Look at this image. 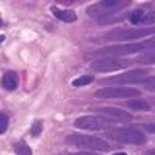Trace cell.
Listing matches in <instances>:
<instances>
[{
  "instance_id": "7",
  "label": "cell",
  "mask_w": 155,
  "mask_h": 155,
  "mask_svg": "<svg viewBox=\"0 0 155 155\" xmlns=\"http://www.w3.org/2000/svg\"><path fill=\"white\" fill-rule=\"evenodd\" d=\"M127 2H118V0H104V2H99L93 6L88 8V14L95 16V17H106L110 14H115L116 11H120L123 6H126Z\"/></svg>"
},
{
  "instance_id": "24",
  "label": "cell",
  "mask_w": 155,
  "mask_h": 155,
  "mask_svg": "<svg viewBox=\"0 0 155 155\" xmlns=\"http://www.w3.org/2000/svg\"><path fill=\"white\" fill-rule=\"evenodd\" d=\"M3 42V36H0V44H2Z\"/></svg>"
},
{
  "instance_id": "5",
  "label": "cell",
  "mask_w": 155,
  "mask_h": 155,
  "mask_svg": "<svg viewBox=\"0 0 155 155\" xmlns=\"http://www.w3.org/2000/svg\"><path fill=\"white\" fill-rule=\"evenodd\" d=\"M132 65L130 59H121V58H102V59H96L90 64V68L93 71H99V73H109V71H115V70H123Z\"/></svg>"
},
{
  "instance_id": "13",
  "label": "cell",
  "mask_w": 155,
  "mask_h": 155,
  "mask_svg": "<svg viewBox=\"0 0 155 155\" xmlns=\"http://www.w3.org/2000/svg\"><path fill=\"white\" fill-rule=\"evenodd\" d=\"M126 106L129 109H132V110H137V112H147V110H150V104H149V102L144 101V99H138V98L129 99L126 102Z\"/></svg>"
},
{
  "instance_id": "4",
  "label": "cell",
  "mask_w": 155,
  "mask_h": 155,
  "mask_svg": "<svg viewBox=\"0 0 155 155\" xmlns=\"http://www.w3.org/2000/svg\"><path fill=\"white\" fill-rule=\"evenodd\" d=\"M116 121L107 116H99V115H87L81 116L74 121L76 129H84V130H102V129H109Z\"/></svg>"
},
{
  "instance_id": "6",
  "label": "cell",
  "mask_w": 155,
  "mask_h": 155,
  "mask_svg": "<svg viewBox=\"0 0 155 155\" xmlns=\"http://www.w3.org/2000/svg\"><path fill=\"white\" fill-rule=\"evenodd\" d=\"M98 98H104V99H126V98H137L140 96V90L134 87H104L99 88L95 93Z\"/></svg>"
},
{
  "instance_id": "16",
  "label": "cell",
  "mask_w": 155,
  "mask_h": 155,
  "mask_svg": "<svg viewBox=\"0 0 155 155\" xmlns=\"http://www.w3.org/2000/svg\"><path fill=\"white\" fill-rule=\"evenodd\" d=\"M93 82V76H81V78H76V79L71 82L73 87H82V85H87V84H92Z\"/></svg>"
},
{
  "instance_id": "15",
  "label": "cell",
  "mask_w": 155,
  "mask_h": 155,
  "mask_svg": "<svg viewBox=\"0 0 155 155\" xmlns=\"http://www.w3.org/2000/svg\"><path fill=\"white\" fill-rule=\"evenodd\" d=\"M14 152L17 155H31V147L25 143V141H19V143L14 146Z\"/></svg>"
},
{
  "instance_id": "14",
  "label": "cell",
  "mask_w": 155,
  "mask_h": 155,
  "mask_svg": "<svg viewBox=\"0 0 155 155\" xmlns=\"http://www.w3.org/2000/svg\"><path fill=\"white\" fill-rule=\"evenodd\" d=\"M143 17H144V11L143 9H135L129 14V20H130L132 25H140L143 22Z\"/></svg>"
},
{
  "instance_id": "12",
  "label": "cell",
  "mask_w": 155,
  "mask_h": 155,
  "mask_svg": "<svg viewBox=\"0 0 155 155\" xmlns=\"http://www.w3.org/2000/svg\"><path fill=\"white\" fill-rule=\"evenodd\" d=\"M51 12H53L54 17L61 19L62 22H68V23L76 22V14H74L71 9H61V8L53 6V8H51Z\"/></svg>"
},
{
  "instance_id": "21",
  "label": "cell",
  "mask_w": 155,
  "mask_h": 155,
  "mask_svg": "<svg viewBox=\"0 0 155 155\" xmlns=\"http://www.w3.org/2000/svg\"><path fill=\"white\" fill-rule=\"evenodd\" d=\"M153 22H155V12H150V14H147V16H144V17H143V22H141V23L152 25Z\"/></svg>"
},
{
  "instance_id": "17",
  "label": "cell",
  "mask_w": 155,
  "mask_h": 155,
  "mask_svg": "<svg viewBox=\"0 0 155 155\" xmlns=\"http://www.w3.org/2000/svg\"><path fill=\"white\" fill-rule=\"evenodd\" d=\"M137 61H138L140 64H153V62H155V54H153V51H150V53L143 54L141 58H138Z\"/></svg>"
},
{
  "instance_id": "3",
  "label": "cell",
  "mask_w": 155,
  "mask_h": 155,
  "mask_svg": "<svg viewBox=\"0 0 155 155\" xmlns=\"http://www.w3.org/2000/svg\"><path fill=\"white\" fill-rule=\"evenodd\" d=\"M107 137L115 141H121V143H127V144H144L146 143V135L134 127L112 129V130H107Z\"/></svg>"
},
{
  "instance_id": "8",
  "label": "cell",
  "mask_w": 155,
  "mask_h": 155,
  "mask_svg": "<svg viewBox=\"0 0 155 155\" xmlns=\"http://www.w3.org/2000/svg\"><path fill=\"white\" fill-rule=\"evenodd\" d=\"M147 76H149V71H147V70L137 68V70H130V71L121 73V74H118V76L106 78V79L101 81V84H130V82L143 81L144 78H147Z\"/></svg>"
},
{
  "instance_id": "19",
  "label": "cell",
  "mask_w": 155,
  "mask_h": 155,
  "mask_svg": "<svg viewBox=\"0 0 155 155\" xmlns=\"http://www.w3.org/2000/svg\"><path fill=\"white\" fill-rule=\"evenodd\" d=\"M141 82H143V85H144L147 90H150V92H153V90H155V78H153V76L144 78V79L141 81Z\"/></svg>"
},
{
  "instance_id": "11",
  "label": "cell",
  "mask_w": 155,
  "mask_h": 155,
  "mask_svg": "<svg viewBox=\"0 0 155 155\" xmlns=\"http://www.w3.org/2000/svg\"><path fill=\"white\" fill-rule=\"evenodd\" d=\"M19 85V76L16 71H6L2 76V87L6 90H16Z\"/></svg>"
},
{
  "instance_id": "23",
  "label": "cell",
  "mask_w": 155,
  "mask_h": 155,
  "mask_svg": "<svg viewBox=\"0 0 155 155\" xmlns=\"http://www.w3.org/2000/svg\"><path fill=\"white\" fill-rule=\"evenodd\" d=\"M113 155H126L124 152H120V153H113Z\"/></svg>"
},
{
  "instance_id": "25",
  "label": "cell",
  "mask_w": 155,
  "mask_h": 155,
  "mask_svg": "<svg viewBox=\"0 0 155 155\" xmlns=\"http://www.w3.org/2000/svg\"><path fill=\"white\" fill-rule=\"evenodd\" d=\"M0 27H2V20H0Z\"/></svg>"
},
{
  "instance_id": "10",
  "label": "cell",
  "mask_w": 155,
  "mask_h": 155,
  "mask_svg": "<svg viewBox=\"0 0 155 155\" xmlns=\"http://www.w3.org/2000/svg\"><path fill=\"white\" fill-rule=\"evenodd\" d=\"M96 112L106 115L107 118H112L115 121H130L132 120L130 112L123 110V109H116V107H99V109H96Z\"/></svg>"
},
{
  "instance_id": "22",
  "label": "cell",
  "mask_w": 155,
  "mask_h": 155,
  "mask_svg": "<svg viewBox=\"0 0 155 155\" xmlns=\"http://www.w3.org/2000/svg\"><path fill=\"white\" fill-rule=\"evenodd\" d=\"M62 155H99L95 152H74V153H62Z\"/></svg>"
},
{
  "instance_id": "9",
  "label": "cell",
  "mask_w": 155,
  "mask_h": 155,
  "mask_svg": "<svg viewBox=\"0 0 155 155\" xmlns=\"http://www.w3.org/2000/svg\"><path fill=\"white\" fill-rule=\"evenodd\" d=\"M155 30L149 28V30H116L109 33L104 39H112V41H134V39H140L144 37L147 34H153Z\"/></svg>"
},
{
  "instance_id": "18",
  "label": "cell",
  "mask_w": 155,
  "mask_h": 155,
  "mask_svg": "<svg viewBox=\"0 0 155 155\" xmlns=\"http://www.w3.org/2000/svg\"><path fill=\"white\" fill-rule=\"evenodd\" d=\"M9 120H8V115L6 113H0V135H2L6 129H8Z\"/></svg>"
},
{
  "instance_id": "1",
  "label": "cell",
  "mask_w": 155,
  "mask_h": 155,
  "mask_svg": "<svg viewBox=\"0 0 155 155\" xmlns=\"http://www.w3.org/2000/svg\"><path fill=\"white\" fill-rule=\"evenodd\" d=\"M153 37H150L146 42H138V44H123V45H112V47H102L93 53L87 54V58H121L126 54H134V53H140L144 51L147 48H153Z\"/></svg>"
},
{
  "instance_id": "2",
  "label": "cell",
  "mask_w": 155,
  "mask_h": 155,
  "mask_svg": "<svg viewBox=\"0 0 155 155\" xmlns=\"http://www.w3.org/2000/svg\"><path fill=\"white\" fill-rule=\"evenodd\" d=\"M67 143H70L71 146H76L79 149H84L85 152H95V150H99V152H106L110 149L109 143L106 140H101L98 137H92V135H70L67 137Z\"/></svg>"
},
{
  "instance_id": "20",
  "label": "cell",
  "mask_w": 155,
  "mask_h": 155,
  "mask_svg": "<svg viewBox=\"0 0 155 155\" xmlns=\"http://www.w3.org/2000/svg\"><path fill=\"white\" fill-rule=\"evenodd\" d=\"M41 132H42V121H34V124L31 126L30 134H31L33 137H37Z\"/></svg>"
}]
</instances>
